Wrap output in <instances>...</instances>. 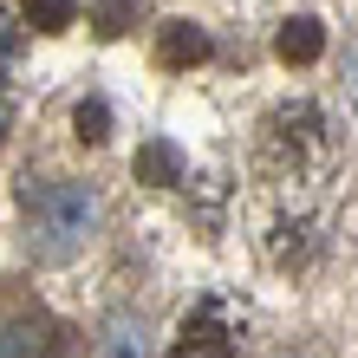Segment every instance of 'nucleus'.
I'll list each match as a JSON object with an SVG mask.
<instances>
[{"label":"nucleus","instance_id":"obj_5","mask_svg":"<svg viewBox=\"0 0 358 358\" xmlns=\"http://www.w3.org/2000/svg\"><path fill=\"white\" fill-rule=\"evenodd\" d=\"M273 52H280L287 66H313V59L326 52V27H320V20H313V13H293L287 27L273 33Z\"/></svg>","mask_w":358,"mask_h":358},{"label":"nucleus","instance_id":"obj_8","mask_svg":"<svg viewBox=\"0 0 358 358\" xmlns=\"http://www.w3.org/2000/svg\"><path fill=\"white\" fill-rule=\"evenodd\" d=\"M104 358H143L150 345H143V326L131 320V313H117V320H104V339H98Z\"/></svg>","mask_w":358,"mask_h":358},{"label":"nucleus","instance_id":"obj_14","mask_svg":"<svg viewBox=\"0 0 358 358\" xmlns=\"http://www.w3.org/2000/svg\"><path fill=\"white\" fill-rule=\"evenodd\" d=\"M0 137H7V104H0Z\"/></svg>","mask_w":358,"mask_h":358},{"label":"nucleus","instance_id":"obj_2","mask_svg":"<svg viewBox=\"0 0 358 358\" xmlns=\"http://www.w3.org/2000/svg\"><path fill=\"white\" fill-rule=\"evenodd\" d=\"M261 157L280 170L287 182H300L306 170H320L332 157V131H326V111L313 98H287L261 117Z\"/></svg>","mask_w":358,"mask_h":358},{"label":"nucleus","instance_id":"obj_6","mask_svg":"<svg viewBox=\"0 0 358 358\" xmlns=\"http://www.w3.org/2000/svg\"><path fill=\"white\" fill-rule=\"evenodd\" d=\"M157 59H163V66H202V59H208V33L196 27V20H163Z\"/></svg>","mask_w":358,"mask_h":358},{"label":"nucleus","instance_id":"obj_11","mask_svg":"<svg viewBox=\"0 0 358 358\" xmlns=\"http://www.w3.org/2000/svg\"><path fill=\"white\" fill-rule=\"evenodd\" d=\"M72 124H78V137H85V143H104V131H111V104H104V98H78Z\"/></svg>","mask_w":358,"mask_h":358},{"label":"nucleus","instance_id":"obj_13","mask_svg":"<svg viewBox=\"0 0 358 358\" xmlns=\"http://www.w3.org/2000/svg\"><path fill=\"white\" fill-rule=\"evenodd\" d=\"M339 85H345V104L358 111V39L345 46V66H339Z\"/></svg>","mask_w":358,"mask_h":358},{"label":"nucleus","instance_id":"obj_10","mask_svg":"<svg viewBox=\"0 0 358 358\" xmlns=\"http://www.w3.org/2000/svg\"><path fill=\"white\" fill-rule=\"evenodd\" d=\"M137 0H92V27L104 33V39H117V33H131L137 27Z\"/></svg>","mask_w":358,"mask_h":358},{"label":"nucleus","instance_id":"obj_1","mask_svg":"<svg viewBox=\"0 0 358 358\" xmlns=\"http://www.w3.org/2000/svg\"><path fill=\"white\" fill-rule=\"evenodd\" d=\"M98 228V196L85 182H27V241L39 261H72Z\"/></svg>","mask_w":358,"mask_h":358},{"label":"nucleus","instance_id":"obj_7","mask_svg":"<svg viewBox=\"0 0 358 358\" xmlns=\"http://www.w3.org/2000/svg\"><path fill=\"white\" fill-rule=\"evenodd\" d=\"M131 170H137V182H157V189H176V182L189 176V170H182V150H176L170 137L137 143V163H131Z\"/></svg>","mask_w":358,"mask_h":358},{"label":"nucleus","instance_id":"obj_4","mask_svg":"<svg viewBox=\"0 0 358 358\" xmlns=\"http://www.w3.org/2000/svg\"><path fill=\"white\" fill-rule=\"evenodd\" d=\"M0 358H72V332L59 320H13L0 339Z\"/></svg>","mask_w":358,"mask_h":358},{"label":"nucleus","instance_id":"obj_9","mask_svg":"<svg viewBox=\"0 0 358 358\" xmlns=\"http://www.w3.org/2000/svg\"><path fill=\"white\" fill-rule=\"evenodd\" d=\"M20 13H27V27H39V33H66L78 20V0H20Z\"/></svg>","mask_w":358,"mask_h":358},{"label":"nucleus","instance_id":"obj_3","mask_svg":"<svg viewBox=\"0 0 358 358\" xmlns=\"http://www.w3.org/2000/svg\"><path fill=\"white\" fill-rule=\"evenodd\" d=\"M170 358H235V320H228V306L202 300V306L182 320Z\"/></svg>","mask_w":358,"mask_h":358},{"label":"nucleus","instance_id":"obj_12","mask_svg":"<svg viewBox=\"0 0 358 358\" xmlns=\"http://www.w3.org/2000/svg\"><path fill=\"white\" fill-rule=\"evenodd\" d=\"M13 52H20V27H13V13L0 7V72L13 66Z\"/></svg>","mask_w":358,"mask_h":358}]
</instances>
